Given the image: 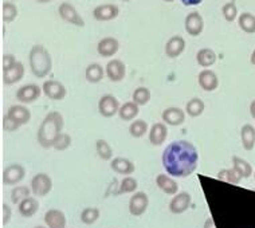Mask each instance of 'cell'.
<instances>
[{
	"instance_id": "1",
	"label": "cell",
	"mask_w": 255,
	"mask_h": 228,
	"mask_svg": "<svg viewBox=\"0 0 255 228\" xmlns=\"http://www.w3.org/2000/svg\"><path fill=\"white\" fill-rule=\"evenodd\" d=\"M161 161L164 169L172 177H188L198 168V149L187 140L173 141L164 149Z\"/></svg>"
},
{
	"instance_id": "2",
	"label": "cell",
	"mask_w": 255,
	"mask_h": 228,
	"mask_svg": "<svg viewBox=\"0 0 255 228\" xmlns=\"http://www.w3.org/2000/svg\"><path fill=\"white\" fill-rule=\"evenodd\" d=\"M63 125H65L63 115L59 112L54 110V112L46 114L39 129H38V133H36L38 144L44 149L53 148L55 141L63 130Z\"/></svg>"
},
{
	"instance_id": "3",
	"label": "cell",
	"mask_w": 255,
	"mask_h": 228,
	"mask_svg": "<svg viewBox=\"0 0 255 228\" xmlns=\"http://www.w3.org/2000/svg\"><path fill=\"white\" fill-rule=\"evenodd\" d=\"M28 62H30L31 71L36 78H44L53 70V59L49 50L43 44H35L31 47Z\"/></svg>"
},
{
	"instance_id": "4",
	"label": "cell",
	"mask_w": 255,
	"mask_h": 228,
	"mask_svg": "<svg viewBox=\"0 0 255 228\" xmlns=\"http://www.w3.org/2000/svg\"><path fill=\"white\" fill-rule=\"evenodd\" d=\"M53 189V180L47 173H38L31 180V191L38 198L49 195Z\"/></svg>"
},
{
	"instance_id": "5",
	"label": "cell",
	"mask_w": 255,
	"mask_h": 228,
	"mask_svg": "<svg viewBox=\"0 0 255 228\" xmlns=\"http://www.w3.org/2000/svg\"><path fill=\"white\" fill-rule=\"evenodd\" d=\"M58 13H59V16H61L65 22L69 23V24H73V26L77 27L85 26L84 18L79 15L74 5L70 4V3H67V1H63V3L59 4V7H58Z\"/></svg>"
},
{
	"instance_id": "6",
	"label": "cell",
	"mask_w": 255,
	"mask_h": 228,
	"mask_svg": "<svg viewBox=\"0 0 255 228\" xmlns=\"http://www.w3.org/2000/svg\"><path fill=\"white\" fill-rule=\"evenodd\" d=\"M120 108L121 106H120L119 100L112 94L102 96L100 98V101H98V112L105 118H112V117H115L116 114H119Z\"/></svg>"
},
{
	"instance_id": "7",
	"label": "cell",
	"mask_w": 255,
	"mask_h": 228,
	"mask_svg": "<svg viewBox=\"0 0 255 228\" xmlns=\"http://www.w3.org/2000/svg\"><path fill=\"white\" fill-rule=\"evenodd\" d=\"M42 90H43L44 96L50 98V100H53V101H62L67 94L65 85L59 82V81H55V79L44 81Z\"/></svg>"
},
{
	"instance_id": "8",
	"label": "cell",
	"mask_w": 255,
	"mask_h": 228,
	"mask_svg": "<svg viewBox=\"0 0 255 228\" xmlns=\"http://www.w3.org/2000/svg\"><path fill=\"white\" fill-rule=\"evenodd\" d=\"M42 92H43V90H42V88H39L38 85H24V86L18 89V92H16V100H18L20 104H26V105H28V104L35 102L40 97Z\"/></svg>"
},
{
	"instance_id": "9",
	"label": "cell",
	"mask_w": 255,
	"mask_h": 228,
	"mask_svg": "<svg viewBox=\"0 0 255 228\" xmlns=\"http://www.w3.org/2000/svg\"><path fill=\"white\" fill-rule=\"evenodd\" d=\"M24 176H26V169H24L23 165H20V164H11V165H8L3 171L1 180H3V184L5 185H15L20 183L24 179Z\"/></svg>"
},
{
	"instance_id": "10",
	"label": "cell",
	"mask_w": 255,
	"mask_h": 228,
	"mask_svg": "<svg viewBox=\"0 0 255 228\" xmlns=\"http://www.w3.org/2000/svg\"><path fill=\"white\" fill-rule=\"evenodd\" d=\"M149 206V198L145 192H134L129 200V212L133 216H141L145 214Z\"/></svg>"
},
{
	"instance_id": "11",
	"label": "cell",
	"mask_w": 255,
	"mask_h": 228,
	"mask_svg": "<svg viewBox=\"0 0 255 228\" xmlns=\"http://www.w3.org/2000/svg\"><path fill=\"white\" fill-rule=\"evenodd\" d=\"M184 28L191 36H199L204 28V20L198 11L189 12L184 19Z\"/></svg>"
},
{
	"instance_id": "12",
	"label": "cell",
	"mask_w": 255,
	"mask_h": 228,
	"mask_svg": "<svg viewBox=\"0 0 255 228\" xmlns=\"http://www.w3.org/2000/svg\"><path fill=\"white\" fill-rule=\"evenodd\" d=\"M120 15L119 5L101 4L93 9V16L98 22H110Z\"/></svg>"
},
{
	"instance_id": "13",
	"label": "cell",
	"mask_w": 255,
	"mask_h": 228,
	"mask_svg": "<svg viewBox=\"0 0 255 228\" xmlns=\"http://www.w3.org/2000/svg\"><path fill=\"white\" fill-rule=\"evenodd\" d=\"M185 112L177 106H171L164 110L161 118L169 126H180L185 122Z\"/></svg>"
},
{
	"instance_id": "14",
	"label": "cell",
	"mask_w": 255,
	"mask_h": 228,
	"mask_svg": "<svg viewBox=\"0 0 255 228\" xmlns=\"http://www.w3.org/2000/svg\"><path fill=\"white\" fill-rule=\"evenodd\" d=\"M105 73L112 82H121L127 74V67H125V63L123 61L112 59L106 65Z\"/></svg>"
},
{
	"instance_id": "15",
	"label": "cell",
	"mask_w": 255,
	"mask_h": 228,
	"mask_svg": "<svg viewBox=\"0 0 255 228\" xmlns=\"http://www.w3.org/2000/svg\"><path fill=\"white\" fill-rule=\"evenodd\" d=\"M191 203H192V198L188 192H179L173 196L169 203V211L175 215H179L188 210L191 207Z\"/></svg>"
},
{
	"instance_id": "16",
	"label": "cell",
	"mask_w": 255,
	"mask_h": 228,
	"mask_svg": "<svg viewBox=\"0 0 255 228\" xmlns=\"http://www.w3.org/2000/svg\"><path fill=\"white\" fill-rule=\"evenodd\" d=\"M199 86L204 90V92H215L218 86H219V78L218 75L212 70L204 69L200 71L198 75Z\"/></svg>"
},
{
	"instance_id": "17",
	"label": "cell",
	"mask_w": 255,
	"mask_h": 228,
	"mask_svg": "<svg viewBox=\"0 0 255 228\" xmlns=\"http://www.w3.org/2000/svg\"><path fill=\"white\" fill-rule=\"evenodd\" d=\"M185 50V39L180 35H173L165 44V55L171 59L180 57Z\"/></svg>"
},
{
	"instance_id": "18",
	"label": "cell",
	"mask_w": 255,
	"mask_h": 228,
	"mask_svg": "<svg viewBox=\"0 0 255 228\" xmlns=\"http://www.w3.org/2000/svg\"><path fill=\"white\" fill-rule=\"evenodd\" d=\"M120 48V42L116 38L106 36L102 38L97 44V51L102 58H110L117 54Z\"/></svg>"
},
{
	"instance_id": "19",
	"label": "cell",
	"mask_w": 255,
	"mask_h": 228,
	"mask_svg": "<svg viewBox=\"0 0 255 228\" xmlns=\"http://www.w3.org/2000/svg\"><path fill=\"white\" fill-rule=\"evenodd\" d=\"M168 137V127L165 122H156L149 129V142L153 146H160Z\"/></svg>"
},
{
	"instance_id": "20",
	"label": "cell",
	"mask_w": 255,
	"mask_h": 228,
	"mask_svg": "<svg viewBox=\"0 0 255 228\" xmlns=\"http://www.w3.org/2000/svg\"><path fill=\"white\" fill-rule=\"evenodd\" d=\"M7 115H8L9 118H12L15 122L19 123L20 126L27 125L31 119V112L28 110V108L24 105L9 106L8 112H7Z\"/></svg>"
},
{
	"instance_id": "21",
	"label": "cell",
	"mask_w": 255,
	"mask_h": 228,
	"mask_svg": "<svg viewBox=\"0 0 255 228\" xmlns=\"http://www.w3.org/2000/svg\"><path fill=\"white\" fill-rule=\"evenodd\" d=\"M44 223L47 228H66L67 220L62 211L53 208L44 214Z\"/></svg>"
},
{
	"instance_id": "22",
	"label": "cell",
	"mask_w": 255,
	"mask_h": 228,
	"mask_svg": "<svg viewBox=\"0 0 255 228\" xmlns=\"http://www.w3.org/2000/svg\"><path fill=\"white\" fill-rule=\"evenodd\" d=\"M24 77V66L22 62H16L13 66H11L7 70H3V82L5 85H13L22 81Z\"/></svg>"
},
{
	"instance_id": "23",
	"label": "cell",
	"mask_w": 255,
	"mask_h": 228,
	"mask_svg": "<svg viewBox=\"0 0 255 228\" xmlns=\"http://www.w3.org/2000/svg\"><path fill=\"white\" fill-rule=\"evenodd\" d=\"M110 168H112L116 173H119V175H125V176L132 175L133 172L136 171L134 164H133L129 158H125V157L113 158L112 162H110Z\"/></svg>"
},
{
	"instance_id": "24",
	"label": "cell",
	"mask_w": 255,
	"mask_h": 228,
	"mask_svg": "<svg viewBox=\"0 0 255 228\" xmlns=\"http://www.w3.org/2000/svg\"><path fill=\"white\" fill-rule=\"evenodd\" d=\"M156 184L164 193L167 195H176L179 191V184L172 179V176L165 175V173H160L156 177Z\"/></svg>"
},
{
	"instance_id": "25",
	"label": "cell",
	"mask_w": 255,
	"mask_h": 228,
	"mask_svg": "<svg viewBox=\"0 0 255 228\" xmlns=\"http://www.w3.org/2000/svg\"><path fill=\"white\" fill-rule=\"evenodd\" d=\"M38 210H39V202L35 198H31V196L23 199L22 202L18 204L19 214L23 218H32L38 212Z\"/></svg>"
},
{
	"instance_id": "26",
	"label": "cell",
	"mask_w": 255,
	"mask_h": 228,
	"mask_svg": "<svg viewBox=\"0 0 255 228\" xmlns=\"http://www.w3.org/2000/svg\"><path fill=\"white\" fill-rule=\"evenodd\" d=\"M105 74V70H104V67L100 63H90L86 67V70H85L86 81L90 82V84H98V82H101Z\"/></svg>"
},
{
	"instance_id": "27",
	"label": "cell",
	"mask_w": 255,
	"mask_h": 228,
	"mask_svg": "<svg viewBox=\"0 0 255 228\" xmlns=\"http://www.w3.org/2000/svg\"><path fill=\"white\" fill-rule=\"evenodd\" d=\"M241 140L243 148L246 150H253L255 146V127L250 123L243 125L241 129Z\"/></svg>"
},
{
	"instance_id": "28",
	"label": "cell",
	"mask_w": 255,
	"mask_h": 228,
	"mask_svg": "<svg viewBox=\"0 0 255 228\" xmlns=\"http://www.w3.org/2000/svg\"><path fill=\"white\" fill-rule=\"evenodd\" d=\"M138 113H140V109H138V105L134 101L125 102L124 105H121L119 110L120 118L123 121H133L138 115Z\"/></svg>"
},
{
	"instance_id": "29",
	"label": "cell",
	"mask_w": 255,
	"mask_h": 228,
	"mask_svg": "<svg viewBox=\"0 0 255 228\" xmlns=\"http://www.w3.org/2000/svg\"><path fill=\"white\" fill-rule=\"evenodd\" d=\"M216 59H218V57H216L215 51L211 48H202L196 54V62L199 63V66L202 67L214 66Z\"/></svg>"
},
{
	"instance_id": "30",
	"label": "cell",
	"mask_w": 255,
	"mask_h": 228,
	"mask_svg": "<svg viewBox=\"0 0 255 228\" xmlns=\"http://www.w3.org/2000/svg\"><path fill=\"white\" fill-rule=\"evenodd\" d=\"M238 26L246 34H255V16L250 12H243L238 16Z\"/></svg>"
},
{
	"instance_id": "31",
	"label": "cell",
	"mask_w": 255,
	"mask_h": 228,
	"mask_svg": "<svg viewBox=\"0 0 255 228\" xmlns=\"http://www.w3.org/2000/svg\"><path fill=\"white\" fill-rule=\"evenodd\" d=\"M233 168L239 175L242 176V179H249L253 175V167L246 160L238 157V156H234L233 157Z\"/></svg>"
},
{
	"instance_id": "32",
	"label": "cell",
	"mask_w": 255,
	"mask_h": 228,
	"mask_svg": "<svg viewBox=\"0 0 255 228\" xmlns=\"http://www.w3.org/2000/svg\"><path fill=\"white\" fill-rule=\"evenodd\" d=\"M206 109V105H204V102L202 100H199V98H192V100H189L187 102V105H185V113L188 114L189 117H200Z\"/></svg>"
},
{
	"instance_id": "33",
	"label": "cell",
	"mask_w": 255,
	"mask_h": 228,
	"mask_svg": "<svg viewBox=\"0 0 255 228\" xmlns=\"http://www.w3.org/2000/svg\"><path fill=\"white\" fill-rule=\"evenodd\" d=\"M96 150H97L98 157L104 161H109L113 157V149L106 140L100 138V140L96 141Z\"/></svg>"
},
{
	"instance_id": "34",
	"label": "cell",
	"mask_w": 255,
	"mask_h": 228,
	"mask_svg": "<svg viewBox=\"0 0 255 228\" xmlns=\"http://www.w3.org/2000/svg\"><path fill=\"white\" fill-rule=\"evenodd\" d=\"M146 132L149 130H148V123L144 119H134L129 126V134L133 138H141L142 136H145Z\"/></svg>"
},
{
	"instance_id": "35",
	"label": "cell",
	"mask_w": 255,
	"mask_h": 228,
	"mask_svg": "<svg viewBox=\"0 0 255 228\" xmlns=\"http://www.w3.org/2000/svg\"><path fill=\"white\" fill-rule=\"evenodd\" d=\"M218 179L222 181H226V183H230V184L238 185L242 180V176L233 168V169H222L218 173Z\"/></svg>"
},
{
	"instance_id": "36",
	"label": "cell",
	"mask_w": 255,
	"mask_h": 228,
	"mask_svg": "<svg viewBox=\"0 0 255 228\" xmlns=\"http://www.w3.org/2000/svg\"><path fill=\"white\" fill-rule=\"evenodd\" d=\"M1 13H3V20L5 23H11L18 18V7L13 3L4 1L3 7H1Z\"/></svg>"
},
{
	"instance_id": "37",
	"label": "cell",
	"mask_w": 255,
	"mask_h": 228,
	"mask_svg": "<svg viewBox=\"0 0 255 228\" xmlns=\"http://www.w3.org/2000/svg\"><path fill=\"white\" fill-rule=\"evenodd\" d=\"M100 219V210L96 207H88L81 212V222L84 224H94Z\"/></svg>"
},
{
	"instance_id": "38",
	"label": "cell",
	"mask_w": 255,
	"mask_h": 228,
	"mask_svg": "<svg viewBox=\"0 0 255 228\" xmlns=\"http://www.w3.org/2000/svg\"><path fill=\"white\" fill-rule=\"evenodd\" d=\"M132 101H134L138 106L146 105L150 101V92L146 88H137L132 94Z\"/></svg>"
},
{
	"instance_id": "39",
	"label": "cell",
	"mask_w": 255,
	"mask_h": 228,
	"mask_svg": "<svg viewBox=\"0 0 255 228\" xmlns=\"http://www.w3.org/2000/svg\"><path fill=\"white\" fill-rule=\"evenodd\" d=\"M31 192H32L31 188L26 187V185H19L16 188H13L12 192H11V202L13 204H19L23 199L28 198Z\"/></svg>"
},
{
	"instance_id": "40",
	"label": "cell",
	"mask_w": 255,
	"mask_h": 228,
	"mask_svg": "<svg viewBox=\"0 0 255 228\" xmlns=\"http://www.w3.org/2000/svg\"><path fill=\"white\" fill-rule=\"evenodd\" d=\"M138 188V183L136 179H133L130 176H127L121 183H120V189L119 193H132L136 192Z\"/></svg>"
},
{
	"instance_id": "41",
	"label": "cell",
	"mask_w": 255,
	"mask_h": 228,
	"mask_svg": "<svg viewBox=\"0 0 255 228\" xmlns=\"http://www.w3.org/2000/svg\"><path fill=\"white\" fill-rule=\"evenodd\" d=\"M222 13L229 23H233L238 18V7L235 1H229L222 7Z\"/></svg>"
},
{
	"instance_id": "42",
	"label": "cell",
	"mask_w": 255,
	"mask_h": 228,
	"mask_svg": "<svg viewBox=\"0 0 255 228\" xmlns=\"http://www.w3.org/2000/svg\"><path fill=\"white\" fill-rule=\"evenodd\" d=\"M70 145H71L70 134L62 132L61 134H59V137L57 138V141H55V144H54L53 148L55 150H59V152H62V150H66L67 148H70Z\"/></svg>"
},
{
	"instance_id": "43",
	"label": "cell",
	"mask_w": 255,
	"mask_h": 228,
	"mask_svg": "<svg viewBox=\"0 0 255 228\" xmlns=\"http://www.w3.org/2000/svg\"><path fill=\"white\" fill-rule=\"evenodd\" d=\"M19 126L20 125L15 122L12 118H9L8 115H5L4 118H3V127H4L5 132H15V130H18Z\"/></svg>"
},
{
	"instance_id": "44",
	"label": "cell",
	"mask_w": 255,
	"mask_h": 228,
	"mask_svg": "<svg viewBox=\"0 0 255 228\" xmlns=\"http://www.w3.org/2000/svg\"><path fill=\"white\" fill-rule=\"evenodd\" d=\"M11 216H12V210L8 204H3L1 206V224L3 226H7L11 220Z\"/></svg>"
},
{
	"instance_id": "45",
	"label": "cell",
	"mask_w": 255,
	"mask_h": 228,
	"mask_svg": "<svg viewBox=\"0 0 255 228\" xmlns=\"http://www.w3.org/2000/svg\"><path fill=\"white\" fill-rule=\"evenodd\" d=\"M16 58L12 54H4L3 55V70H7L11 66H13L16 63Z\"/></svg>"
},
{
	"instance_id": "46",
	"label": "cell",
	"mask_w": 255,
	"mask_h": 228,
	"mask_svg": "<svg viewBox=\"0 0 255 228\" xmlns=\"http://www.w3.org/2000/svg\"><path fill=\"white\" fill-rule=\"evenodd\" d=\"M203 0H181V3L185 5V7H194V5L202 4Z\"/></svg>"
},
{
	"instance_id": "47",
	"label": "cell",
	"mask_w": 255,
	"mask_h": 228,
	"mask_svg": "<svg viewBox=\"0 0 255 228\" xmlns=\"http://www.w3.org/2000/svg\"><path fill=\"white\" fill-rule=\"evenodd\" d=\"M204 228H216L215 222H214L212 218H207L206 223H204Z\"/></svg>"
},
{
	"instance_id": "48",
	"label": "cell",
	"mask_w": 255,
	"mask_h": 228,
	"mask_svg": "<svg viewBox=\"0 0 255 228\" xmlns=\"http://www.w3.org/2000/svg\"><path fill=\"white\" fill-rule=\"evenodd\" d=\"M250 114H251V117L255 119V100L250 104Z\"/></svg>"
},
{
	"instance_id": "49",
	"label": "cell",
	"mask_w": 255,
	"mask_h": 228,
	"mask_svg": "<svg viewBox=\"0 0 255 228\" xmlns=\"http://www.w3.org/2000/svg\"><path fill=\"white\" fill-rule=\"evenodd\" d=\"M250 62H251V65H254V66H255V50H254V51H253V54H251Z\"/></svg>"
},
{
	"instance_id": "50",
	"label": "cell",
	"mask_w": 255,
	"mask_h": 228,
	"mask_svg": "<svg viewBox=\"0 0 255 228\" xmlns=\"http://www.w3.org/2000/svg\"><path fill=\"white\" fill-rule=\"evenodd\" d=\"M38 3H50V1H53V0H36Z\"/></svg>"
},
{
	"instance_id": "51",
	"label": "cell",
	"mask_w": 255,
	"mask_h": 228,
	"mask_svg": "<svg viewBox=\"0 0 255 228\" xmlns=\"http://www.w3.org/2000/svg\"><path fill=\"white\" fill-rule=\"evenodd\" d=\"M165 3H172V1H175V0H164Z\"/></svg>"
},
{
	"instance_id": "52",
	"label": "cell",
	"mask_w": 255,
	"mask_h": 228,
	"mask_svg": "<svg viewBox=\"0 0 255 228\" xmlns=\"http://www.w3.org/2000/svg\"><path fill=\"white\" fill-rule=\"evenodd\" d=\"M35 228H47V226H46V227H44V226H38V227H35Z\"/></svg>"
},
{
	"instance_id": "53",
	"label": "cell",
	"mask_w": 255,
	"mask_h": 228,
	"mask_svg": "<svg viewBox=\"0 0 255 228\" xmlns=\"http://www.w3.org/2000/svg\"><path fill=\"white\" fill-rule=\"evenodd\" d=\"M121 1H130V0H121Z\"/></svg>"
},
{
	"instance_id": "54",
	"label": "cell",
	"mask_w": 255,
	"mask_h": 228,
	"mask_svg": "<svg viewBox=\"0 0 255 228\" xmlns=\"http://www.w3.org/2000/svg\"><path fill=\"white\" fill-rule=\"evenodd\" d=\"M254 179H255V172H254Z\"/></svg>"
}]
</instances>
